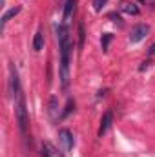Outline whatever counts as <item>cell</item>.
Segmentation results:
<instances>
[{"label": "cell", "instance_id": "obj_6", "mask_svg": "<svg viewBox=\"0 0 155 157\" xmlns=\"http://www.w3.org/2000/svg\"><path fill=\"white\" fill-rule=\"evenodd\" d=\"M112 121H113V112H112V110H108V112L102 115V119H100V126H99V132H97V135H99V137H102V135L108 132V128L112 126Z\"/></svg>", "mask_w": 155, "mask_h": 157}, {"label": "cell", "instance_id": "obj_18", "mask_svg": "<svg viewBox=\"0 0 155 157\" xmlns=\"http://www.w3.org/2000/svg\"><path fill=\"white\" fill-rule=\"evenodd\" d=\"M148 66H150V60H146V62H142V66H141V71H144V70H146Z\"/></svg>", "mask_w": 155, "mask_h": 157}, {"label": "cell", "instance_id": "obj_4", "mask_svg": "<svg viewBox=\"0 0 155 157\" xmlns=\"http://www.w3.org/2000/svg\"><path fill=\"white\" fill-rule=\"evenodd\" d=\"M9 93L11 97L17 99V95L20 93V84H18V73L15 70V66H9Z\"/></svg>", "mask_w": 155, "mask_h": 157}, {"label": "cell", "instance_id": "obj_15", "mask_svg": "<svg viewBox=\"0 0 155 157\" xmlns=\"http://www.w3.org/2000/svg\"><path fill=\"white\" fill-rule=\"evenodd\" d=\"M106 4H108V0H93V9L95 11H100Z\"/></svg>", "mask_w": 155, "mask_h": 157}, {"label": "cell", "instance_id": "obj_8", "mask_svg": "<svg viewBox=\"0 0 155 157\" xmlns=\"http://www.w3.org/2000/svg\"><path fill=\"white\" fill-rule=\"evenodd\" d=\"M119 9L122 13H128V15H139V7L133 4V2H128V0H122L119 4Z\"/></svg>", "mask_w": 155, "mask_h": 157}, {"label": "cell", "instance_id": "obj_16", "mask_svg": "<svg viewBox=\"0 0 155 157\" xmlns=\"http://www.w3.org/2000/svg\"><path fill=\"white\" fill-rule=\"evenodd\" d=\"M73 108H75V102L70 99V101H68V106H66V110H64V113H62V117H66V115H68V113H70Z\"/></svg>", "mask_w": 155, "mask_h": 157}, {"label": "cell", "instance_id": "obj_12", "mask_svg": "<svg viewBox=\"0 0 155 157\" xmlns=\"http://www.w3.org/2000/svg\"><path fill=\"white\" fill-rule=\"evenodd\" d=\"M57 112H59V101H57V97H51L49 99V115L55 119L57 117Z\"/></svg>", "mask_w": 155, "mask_h": 157}, {"label": "cell", "instance_id": "obj_9", "mask_svg": "<svg viewBox=\"0 0 155 157\" xmlns=\"http://www.w3.org/2000/svg\"><path fill=\"white\" fill-rule=\"evenodd\" d=\"M75 4H77V0H66V4H64V22H68L70 18H71V15H73V11H75Z\"/></svg>", "mask_w": 155, "mask_h": 157}, {"label": "cell", "instance_id": "obj_20", "mask_svg": "<svg viewBox=\"0 0 155 157\" xmlns=\"http://www.w3.org/2000/svg\"><path fill=\"white\" fill-rule=\"evenodd\" d=\"M139 2H141V4H142V2H146V0H139Z\"/></svg>", "mask_w": 155, "mask_h": 157}, {"label": "cell", "instance_id": "obj_7", "mask_svg": "<svg viewBox=\"0 0 155 157\" xmlns=\"http://www.w3.org/2000/svg\"><path fill=\"white\" fill-rule=\"evenodd\" d=\"M40 155L42 157H64L51 143H42V146H40Z\"/></svg>", "mask_w": 155, "mask_h": 157}, {"label": "cell", "instance_id": "obj_11", "mask_svg": "<svg viewBox=\"0 0 155 157\" xmlns=\"http://www.w3.org/2000/svg\"><path fill=\"white\" fill-rule=\"evenodd\" d=\"M42 48H44V33H42V29H39L37 35H35V39H33V49L40 51Z\"/></svg>", "mask_w": 155, "mask_h": 157}, {"label": "cell", "instance_id": "obj_1", "mask_svg": "<svg viewBox=\"0 0 155 157\" xmlns=\"http://www.w3.org/2000/svg\"><path fill=\"white\" fill-rule=\"evenodd\" d=\"M57 39H59V49H60V82H62V88L68 90V86H70L71 40H70V29H68L66 24L57 26Z\"/></svg>", "mask_w": 155, "mask_h": 157}, {"label": "cell", "instance_id": "obj_19", "mask_svg": "<svg viewBox=\"0 0 155 157\" xmlns=\"http://www.w3.org/2000/svg\"><path fill=\"white\" fill-rule=\"evenodd\" d=\"M148 53H150V55H155V44H152V46H150V49H148Z\"/></svg>", "mask_w": 155, "mask_h": 157}, {"label": "cell", "instance_id": "obj_13", "mask_svg": "<svg viewBox=\"0 0 155 157\" xmlns=\"http://www.w3.org/2000/svg\"><path fill=\"white\" fill-rule=\"evenodd\" d=\"M113 39V35L112 33H104L102 35V39H100V46H102V51H108V48H110V42Z\"/></svg>", "mask_w": 155, "mask_h": 157}, {"label": "cell", "instance_id": "obj_14", "mask_svg": "<svg viewBox=\"0 0 155 157\" xmlns=\"http://www.w3.org/2000/svg\"><path fill=\"white\" fill-rule=\"evenodd\" d=\"M84 39H86V33H84V24L80 22V24H78V49H82V46H84Z\"/></svg>", "mask_w": 155, "mask_h": 157}, {"label": "cell", "instance_id": "obj_5", "mask_svg": "<svg viewBox=\"0 0 155 157\" xmlns=\"http://www.w3.org/2000/svg\"><path fill=\"white\" fill-rule=\"evenodd\" d=\"M148 33H150V28H148L146 24H139V26H135V28L131 29V33H130V42H133V44H135V42H141Z\"/></svg>", "mask_w": 155, "mask_h": 157}, {"label": "cell", "instance_id": "obj_17", "mask_svg": "<svg viewBox=\"0 0 155 157\" xmlns=\"http://www.w3.org/2000/svg\"><path fill=\"white\" fill-rule=\"evenodd\" d=\"M108 17H110V18H112V22H115V24H119V26H120V24H122V22H120V17H119V15H117V13H110V15H108Z\"/></svg>", "mask_w": 155, "mask_h": 157}, {"label": "cell", "instance_id": "obj_3", "mask_svg": "<svg viewBox=\"0 0 155 157\" xmlns=\"http://www.w3.org/2000/svg\"><path fill=\"white\" fill-rule=\"evenodd\" d=\"M59 141H60V144H62L64 152H70V150H73L75 139H73V133H71L68 128H62V130H59Z\"/></svg>", "mask_w": 155, "mask_h": 157}, {"label": "cell", "instance_id": "obj_2", "mask_svg": "<svg viewBox=\"0 0 155 157\" xmlns=\"http://www.w3.org/2000/svg\"><path fill=\"white\" fill-rule=\"evenodd\" d=\"M15 113H17V122H18V130L22 139H28V122H29V115H28V108H26V99L22 95V91L17 95L15 99Z\"/></svg>", "mask_w": 155, "mask_h": 157}, {"label": "cell", "instance_id": "obj_10", "mask_svg": "<svg viewBox=\"0 0 155 157\" xmlns=\"http://www.w3.org/2000/svg\"><path fill=\"white\" fill-rule=\"evenodd\" d=\"M18 13H20V7H11L9 11H6V13L2 15V29L6 28V24L9 22V18H13V17L18 15Z\"/></svg>", "mask_w": 155, "mask_h": 157}]
</instances>
